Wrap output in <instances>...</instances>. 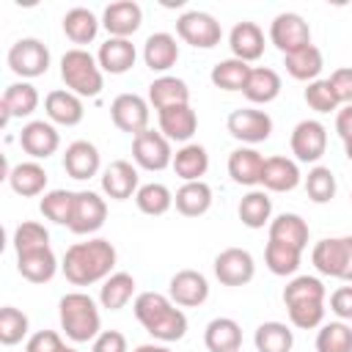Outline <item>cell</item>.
Listing matches in <instances>:
<instances>
[{
	"label": "cell",
	"instance_id": "cell-24",
	"mask_svg": "<svg viewBox=\"0 0 352 352\" xmlns=\"http://www.w3.org/2000/svg\"><path fill=\"white\" fill-rule=\"evenodd\" d=\"M157 116H160V132L168 140L187 143L198 129V116H195V110L190 104H176V107L160 110Z\"/></svg>",
	"mask_w": 352,
	"mask_h": 352
},
{
	"label": "cell",
	"instance_id": "cell-34",
	"mask_svg": "<svg viewBox=\"0 0 352 352\" xmlns=\"http://www.w3.org/2000/svg\"><path fill=\"white\" fill-rule=\"evenodd\" d=\"M173 170L184 182H201V176L209 170V154L198 143H184L173 154Z\"/></svg>",
	"mask_w": 352,
	"mask_h": 352
},
{
	"label": "cell",
	"instance_id": "cell-42",
	"mask_svg": "<svg viewBox=\"0 0 352 352\" xmlns=\"http://www.w3.org/2000/svg\"><path fill=\"white\" fill-rule=\"evenodd\" d=\"M135 204H138V209L143 214L160 217V214H165L173 206V192L165 184H160V182H148V184H143L135 192Z\"/></svg>",
	"mask_w": 352,
	"mask_h": 352
},
{
	"label": "cell",
	"instance_id": "cell-2",
	"mask_svg": "<svg viewBox=\"0 0 352 352\" xmlns=\"http://www.w3.org/2000/svg\"><path fill=\"white\" fill-rule=\"evenodd\" d=\"M135 316L138 322L146 327L148 336H154L157 341H179L187 333V316L182 308L173 305L170 297L160 294V292H143L135 297Z\"/></svg>",
	"mask_w": 352,
	"mask_h": 352
},
{
	"label": "cell",
	"instance_id": "cell-13",
	"mask_svg": "<svg viewBox=\"0 0 352 352\" xmlns=\"http://www.w3.org/2000/svg\"><path fill=\"white\" fill-rule=\"evenodd\" d=\"M168 297L173 300V305L198 308L209 297V283L198 270H179L168 283Z\"/></svg>",
	"mask_w": 352,
	"mask_h": 352
},
{
	"label": "cell",
	"instance_id": "cell-51",
	"mask_svg": "<svg viewBox=\"0 0 352 352\" xmlns=\"http://www.w3.org/2000/svg\"><path fill=\"white\" fill-rule=\"evenodd\" d=\"M305 102L316 113H330V110H336L341 104L338 96H336V91H333V85H330V80H314V82H308Z\"/></svg>",
	"mask_w": 352,
	"mask_h": 352
},
{
	"label": "cell",
	"instance_id": "cell-58",
	"mask_svg": "<svg viewBox=\"0 0 352 352\" xmlns=\"http://www.w3.org/2000/svg\"><path fill=\"white\" fill-rule=\"evenodd\" d=\"M135 352H170V349L162 346V344H140Z\"/></svg>",
	"mask_w": 352,
	"mask_h": 352
},
{
	"label": "cell",
	"instance_id": "cell-60",
	"mask_svg": "<svg viewBox=\"0 0 352 352\" xmlns=\"http://www.w3.org/2000/svg\"><path fill=\"white\" fill-rule=\"evenodd\" d=\"M60 352H77V349H72V346H63V349H60Z\"/></svg>",
	"mask_w": 352,
	"mask_h": 352
},
{
	"label": "cell",
	"instance_id": "cell-43",
	"mask_svg": "<svg viewBox=\"0 0 352 352\" xmlns=\"http://www.w3.org/2000/svg\"><path fill=\"white\" fill-rule=\"evenodd\" d=\"M74 195L77 192H72V190H50V192H44L38 209L47 220H52L58 226H69L72 214H74Z\"/></svg>",
	"mask_w": 352,
	"mask_h": 352
},
{
	"label": "cell",
	"instance_id": "cell-18",
	"mask_svg": "<svg viewBox=\"0 0 352 352\" xmlns=\"http://www.w3.org/2000/svg\"><path fill=\"white\" fill-rule=\"evenodd\" d=\"M311 261L314 267L327 275V278H341L344 280V270H346V236H330V239H319L311 250Z\"/></svg>",
	"mask_w": 352,
	"mask_h": 352
},
{
	"label": "cell",
	"instance_id": "cell-33",
	"mask_svg": "<svg viewBox=\"0 0 352 352\" xmlns=\"http://www.w3.org/2000/svg\"><path fill=\"white\" fill-rule=\"evenodd\" d=\"M16 270L30 283H47L58 272V258H55V253L50 248L33 250V253H22V256H16Z\"/></svg>",
	"mask_w": 352,
	"mask_h": 352
},
{
	"label": "cell",
	"instance_id": "cell-56",
	"mask_svg": "<svg viewBox=\"0 0 352 352\" xmlns=\"http://www.w3.org/2000/svg\"><path fill=\"white\" fill-rule=\"evenodd\" d=\"M336 132H338L341 140L352 138V104H344L338 110V116H336Z\"/></svg>",
	"mask_w": 352,
	"mask_h": 352
},
{
	"label": "cell",
	"instance_id": "cell-10",
	"mask_svg": "<svg viewBox=\"0 0 352 352\" xmlns=\"http://www.w3.org/2000/svg\"><path fill=\"white\" fill-rule=\"evenodd\" d=\"M110 118L121 132L135 138L148 129V102L138 94H118L110 104Z\"/></svg>",
	"mask_w": 352,
	"mask_h": 352
},
{
	"label": "cell",
	"instance_id": "cell-20",
	"mask_svg": "<svg viewBox=\"0 0 352 352\" xmlns=\"http://www.w3.org/2000/svg\"><path fill=\"white\" fill-rule=\"evenodd\" d=\"M228 47L236 60H258L264 55V33L256 22H236L228 33Z\"/></svg>",
	"mask_w": 352,
	"mask_h": 352
},
{
	"label": "cell",
	"instance_id": "cell-1",
	"mask_svg": "<svg viewBox=\"0 0 352 352\" xmlns=\"http://www.w3.org/2000/svg\"><path fill=\"white\" fill-rule=\"evenodd\" d=\"M116 267V248L110 239H88V242H74L63 253V275L74 286H91L96 280H107Z\"/></svg>",
	"mask_w": 352,
	"mask_h": 352
},
{
	"label": "cell",
	"instance_id": "cell-14",
	"mask_svg": "<svg viewBox=\"0 0 352 352\" xmlns=\"http://www.w3.org/2000/svg\"><path fill=\"white\" fill-rule=\"evenodd\" d=\"M104 217H107L104 198H99L91 190H80L74 195V214H72V223H69V228L74 234H94V231H99L104 226Z\"/></svg>",
	"mask_w": 352,
	"mask_h": 352
},
{
	"label": "cell",
	"instance_id": "cell-21",
	"mask_svg": "<svg viewBox=\"0 0 352 352\" xmlns=\"http://www.w3.org/2000/svg\"><path fill=\"white\" fill-rule=\"evenodd\" d=\"M135 58H138L135 44L129 38H113V36L104 44H99V52H96L99 69L107 74H126L135 66Z\"/></svg>",
	"mask_w": 352,
	"mask_h": 352
},
{
	"label": "cell",
	"instance_id": "cell-37",
	"mask_svg": "<svg viewBox=\"0 0 352 352\" xmlns=\"http://www.w3.org/2000/svg\"><path fill=\"white\" fill-rule=\"evenodd\" d=\"M99 25H102V22L94 16V11H88V8H82V6L69 8V11L63 14V33H66L74 44H88V41H94L96 33H99Z\"/></svg>",
	"mask_w": 352,
	"mask_h": 352
},
{
	"label": "cell",
	"instance_id": "cell-29",
	"mask_svg": "<svg viewBox=\"0 0 352 352\" xmlns=\"http://www.w3.org/2000/svg\"><path fill=\"white\" fill-rule=\"evenodd\" d=\"M143 60L151 72H168L179 60V44L170 33H151L143 44Z\"/></svg>",
	"mask_w": 352,
	"mask_h": 352
},
{
	"label": "cell",
	"instance_id": "cell-55",
	"mask_svg": "<svg viewBox=\"0 0 352 352\" xmlns=\"http://www.w3.org/2000/svg\"><path fill=\"white\" fill-rule=\"evenodd\" d=\"M330 311L344 322L352 319V286H341L330 294Z\"/></svg>",
	"mask_w": 352,
	"mask_h": 352
},
{
	"label": "cell",
	"instance_id": "cell-44",
	"mask_svg": "<svg viewBox=\"0 0 352 352\" xmlns=\"http://www.w3.org/2000/svg\"><path fill=\"white\" fill-rule=\"evenodd\" d=\"M300 256H302V250L283 245V242H272V239L264 248V261L272 275H294L300 267Z\"/></svg>",
	"mask_w": 352,
	"mask_h": 352
},
{
	"label": "cell",
	"instance_id": "cell-5",
	"mask_svg": "<svg viewBox=\"0 0 352 352\" xmlns=\"http://www.w3.org/2000/svg\"><path fill=\"white\" fill-rule=\"evenodd\" d=\"M176 33L184 44L195 47V50H212L220 44V22L206 14V11H187L176 19Z\"/></svg>",
	"mask_w": 352,
	"mask_h": 352
},
{
	"label": "cell",
	"instance_id": "cell-11",
	"mask_svg": "<svg viewBox=\"0 0 352 352\" xmlns=\"http://www.w3.org/2000/svg\"><path fill=\"white\" fill-rule=\"evenodd\" d=\"M231 138L242 140V143H264L272 135V118L264 110H253V107H239L228 116L226 121Z\"/></svg>",
	"mask_w": 352,
	"mask_h": 352
},
{
	"label": "cell",
	"instance_id": "cell-17",
	"mask_svg": "<svg viewBox=\"0 0 352 352\" xmlns=\"http://www.w3.org/2000/svg\"><path fill=\"white\" fill-rule=\"evenodd\" d=\"M102 190L107 198L113 201H126L132 198L140 187H138V168L126 160H116L102 170Z\"/></svg>",
	"mask_w": 352,
	"mask_h": 352
},
{
	"label": "cell",
	"instance_id": "cell-52",
	"mask_svg": "<svg viewBox=\"0 0 352 352\" xmlns=\"http://www.w3.org/2000/svg\"><path fill=\"white\" fill-rule=\"evenodd\" d=\"M66 344L60 341V336L55 330H38L28 338L25 352H60Z\"/></svg>",
	"mask_w": 352,
	"mask_h": 352
},
{
	"label": "cell",
	"instance_id": "cell-45",
	"mask_svg": "<svg viewBox=\"0 0 352 352\" xmlns=\"http://www.w3.org/2000/svg\"><path fill=\"white\" fill-rule=\"evenodd\" d=\"M44 248H50V231L41 223L25 220V223L16 226V231H14V250H16V256L33 253V250H44Z\"/></svg>",
	"mask_w": 352,
	"mask_h": 352
},
{
	"label": "cell",
	"instance_id": "cell-39",
	"mask_svg": "<svg viewBox=\"0 0 352 352\" xmlns=\"http://www.w3.org/2000/svg\"><path fill=\"white\" fill-rule=\"evenodd\" d=\"M253 344L258 352H292L294 346V333L283 322H261L256 327Z\"/></svg>",
	"mask_w": 352,
	"mask_h": 352
},
{
	"label": "cell",
	"instance_id": "cell-3",
	"mask_svg": "<svg viewBox=\"0 0 352 352\" xmlns=\"http://www.w3.org/2000/svg\"><path fill=\"white\" fill-rule=\"evenodd\" d=\"M58 316H60V330L74 344H85V341H94L99 336L102 316H99L94 297H88L85 292L63 294L58 302Z\"/></svg>",
	"mask_w": 352,
	"mask_h": 352
},
{
	"label": "cell",
	"instance_id": "cell-26",
	"mask_svg": "<svg viewBox=\"0 0 352 352\" xmlns=\"http://www.w3.org/2000/svg\"><path fill=\"white\" fill-rule=\"evenodd\" d=\"M148 104L157 113L160 110H168V107H176V104H190V88H187L184 80L170 77V74H162V77H157L148 85Z\"/></svg>",
	"mask_w": 352,
	"mask_h": 352
},
{
	"label": "cell",
	"instance_id": "cell-57",
	"mask_svg": "<svg viewBox=\"0 0 352 352\" xmlns=\"http://www.w3.org/2000/svg\"><path fill=\"white\" fill-rule=\"evenodd\" d=\"M344 280L352 283V236H346V270H344Z\"/></svg>",
	"mask_w": 352,
	"mask_h": 352
},
{
	"label": "cell",
	"instance_id": "cell-9",
	"mask_svg": "<svg viewBox=\"0 0 352 352\" xmlns=\"http://www.w3.org/2000/svg\"><path fill=\"white\" fill-rule=\"evenodd\" d=\"M214 275L223 286H245L256 275V261L245 248H226L214 258Z\"/></svg>",
	"mask_w": 352,
	"mask_h": 352
},
{
	"label": "cell",
	"instance_id": "cell-31",
	"mask_svg": "<svg viewBox=\"0 0 352 352\" xmlns=\"http://www.w3.org/2000/svg\"><path fill=\"white\" fill-rule=\"evenodd\" d=\"M308 234H311L308 223L294 212H283L275 220H270V239L272 242H283V245H292L297 250H305Z\"/></svg>",
	"mask_w": 352,
	"mask_h": 352
},
{
	"label": "cell",
	"instance_id": "cell-46",
	"mask_svg": "<svg viewBox=\"0 0 352 352\" xmlns=\"http://www.w3.org/2000/svg\"><path fill=\"white\" fill-rule=\"evenodd\" d=\"M324 283L319 280V278H314V275H297V278H292L289 283H286V289H283V302L286 305H292V302H308V300H319V302H324Z\"/></svg>",
	"mask_w": 352,
	"mask_h": 352
},
{
	"label": "cell",
	"instance_id": "cell-15",
	"mask_svg": "<svg viewBox=\"0 0 352 352\" xmlns=\"http://www.w3.org/2000/svg\"><path fill=\"white\" fill-rule=\"evenodd\" d=\"M19 146L25 154H30L33 160H47L50 154L58 151L60 146V135L50 121H30L22 126L19 132Z\"/></svg>",
	"mask_w": 352,
	"mask_h": 352
},
{
	"label": "cell",
	"instance_id": "cell-30",
	"mask_svg": "<svg viewBox=\"0 0 352 352\" xmlns=\"http://www.w3.org/2000/svg\"><path fill=\"white\" fill-rule=\"evenodd\" d=\"M173 204H176L179 214H184V217H201L212 206V187L204 179L201 182H184L176 190Z\"/></svg>",
	"mask_w": 352,
	"mask_h": 352
},
{
	"label": "cell",
	"instance_id": "cell-32",
	"mask_svg": "<svg viewBox=\"0 0 352 352\" xmlns=\"http://www.w3.org/2000/svg\"><path fill=\"white\" fill-rule=\"evenodd\" d=\"M8 184H11V190H14L16 195H22V198L41 195L44 187H47V170H44L36 160H30V162H19V165L11 168V173H8Z\"/></svg>",
	"mask_w": 352,
	"mask_h": 352
},
{
	"label": "cell",
	"instance_id": "cell-23",
	"mask_svg": "<svg viewBox=\"0 0 352 352\" xmlns=\"http://www.w3.org/2000/svg\"><path fill=\"white\" fill-rule=\"evenodd\" d=\"M44 110H47V118L60 126H77L85 116L82 99L72 91H50L44 99Z\"/></svg>",
	"mask_w": 352,
	"mask_h": 352
},
{
	"label": "cell",
	"instance_id": "cell-25",
	"mask_svg": "<svg viewBox=\"0 0 352 352\" xmlns=\"http://www.w3.org/2000/svg\"><path fill=\"white\" fill-rule=\"evenodd\" d=\"M261 184L270 192H289L300 184V168L289 157H267L261 170Z\"/></svg>",
	"mask_w": 352,
	"mask_h": 352
},
{
	"label": "cell",
	"instance_id": "cell-47",
	"mask_svg": "<svg viewBox=\"0 0 352 352\" xmlns=\"http://www.w3.org/2000/svg\"><path fill=\"white\" fill-rule=\"evenodd\" d=\"M316 352H352V327L346 322H327L316 336Z\"/></svg>",
	"mask_w": 352,
	"mask_h": 352
},
{
	"label": "cell",
	"instance_id": "cell-53",
	"mask_svg": "<svg viewBox=\"0 0 352 352\" xmlns=\"http://www.w3.org/2000/svg\"><path fill=\"white\" fill-rule=\"evenodd\" d=\"M327 80H330V85H333L338 102H341V104H352V69H349V66L336 69Z\"/></svg>",
	"mask_w": 352,
	"mask_h": 352
},
{
	"label": "cell",
	"instance_id": "cell-12",
	"mask_svg": "<svg viewBox=\"0 0 352 352\" xmlns=\"http://www.w3.org/2000/svg\"><path fill=\"white\" fill-rule=\"evenodd\" d=\"M292 154L300 162H316L327 148V129L316 118H305L292 129Z\"/></svg>",
	"mask_w": 352,
	"mask_h": 352
},
{
	"label": "cell",
	"instance_id": "cell-16",
	"mask_svg": "<svg viewBox=\"0 0 352 352\" xmlns=\"http://www.w3.org/2000/svg\"><path fill=\"white\" fill-rule=\"evenodd\" d=\"M143 22V11L135 0H118L110 3L102 14V28L113 36V38H129Z\"/></svg>",
	"mask_w": 352,
	"mask_h": 352
},
{
	"label": "cell",
	"instance_id": "cell-38",
	"mask_svg": "<svg viewBox=\"0 0 352 352\" xmlns=\"http://www.w3.org/2000/svg\"><path fill=\"white\" fill-rule=\"evenodd\" d=\"M132 294H135V278L129 272H113L99 289V302L107 311H121L132 300Z\"/></svg>",
	"mask_w": 352,
	"mask_h": 352
},
{
	"label": "cell",
	"instance_id": "cell-7",
	"mask_svg": "<svg viewBox=\"0 0 352 352\" xmlns=\"http://www.w3.org/2000/svg\"><path fill=\"white\" fill-rule=\"evenodd\" d=\"M270 41L283 55H292V52H297V50H302V47L311 44V28H308V22L300 14L283 11L270 25Z\"/></svg>",
	"mask_w": 352,
	"mask_h": 352
},
{
	"label": "cell",
	"instance_id": "cell-4",
	"mask_svg": "<svg viewBox=\"0 0 352 352\" xmlns=\"http://www.w3.org/2000/svg\"><path fill=\"white\" fill-rule=\"evenodd\" d=\"M60 80L66 82V91L77 94L80 99L82 96H99V91L104 85L99 60L82 47H74V50L63 52V58H60Z\"/></svg>",
	"mask_w": 352,
	"mask_h": 352
},
{
	"label": "cell",
	"instance_id": "cell-28",
	"mask_svg": "<svg viewBox=\"0 0 352 352\" xmlns=\"http://www.w3.org/2000/svg\"><path fill=\"white\" fill-rule=\"evenodd\" d=\"M204 344L209 352H239L242 346V327L231 316H217L204 330Z\"/></svg>",
	"mask_w": 352,
	"mask_h": 352
},
{
	"label": "cell",
	"instance_id": "cell-41",
	"mask_svg": "<svg viewBox=\"0 0 352 352\" xmlns=\"http://www.w3.org/2000/svg\"><path fill=\"white\" fill-rule=\"evenodd\" d=\"M250 69L245 60H236V58H226L220 63L212 66V82L223 91H245L248 85V77H250Z\"/></svg>",
	"mask_w": 352,
	"mask_h": 352
},
{
	"label": "cell",
	"instance_id": "cell-50",
	"mask_svg": "<svg viewBox=\"0 0 352 352\" xmlns=\"http://www.w3.org/2000/svg\"><path fill=\"white\" fill-rule=\"evenodd\" d=\"M286 311H289L292 324L300 327V330H314V327H319L322 319H324V302H319V300L292 302V305H286Z\"/></svg>",
	"mask_w": 352,
	"mask_h": 352
},
{
	"label": "cell",
	"instance_id": "cell-48",
	"mask_svg": "<svg viewBox=\"0 0 352 352\" xmlns=\"http://www.w3.org/2000/svg\"><path fill=\"white\" fill-rule=\"evenodd\" d=\"M305 192H308V198L314 204L333 201V195H336V176H333V170L324 168V165L311 168L308 176H305Z\"/></svg>",
	"mask_w": 352,
	"mask_h": 352
},
{
	"label": "cell",
	"instance_id": "cell-36",
	"mask_svg": "<svg viewBox=\"0 0 352 352\" xmlns=\"http://www.w3.org/2000/svg\"><path fill=\"white\" fill-rule=\"evenodd\" d=\"M242 94L256 104H267V102L278 99V94H280V74L270 66H256V69H250V77H248V85Z\"/></svg>",
	"mask_w": 352,
	"mask_h": 352
},
{
	"label": "cell",
	"instance_id": "cell-22",
	"mask_svg": "<svg viewBox=\"0 0 352 352\" xmlns=\"http://www.w3.org/2000/svg\"><path fill=\"white\" fill-rule=\"evenodd\" d=\"M38 107V91L30 82H11L3 91L0 99V113H3V126L11 118H25Z\"/></svg>",
	"mask_w": 352,
	"mask_h": 352
},
{
	"label": "cell",
	"instance_id": "cell-6",
	"mask_svg": "<svg viewBox=\"0 0 352 352\" xmlns=\"http://www.w3.org/2000/svg\"><path fill=\"white\" fill-rule=\"evenodd\" d=\"M8 69L16 77H41L50 69V50L38 38H19L8 50Z\"/></svg>",
	"mask_w": 352,
	"mask_h": 352
},
{
	"label": "cell",
	"instance_id": "cell-8",
	"mask_svg": "<svg viewBox=\"0 0 352 352\" xmlns=\"http://www.w3.org/2000/svg\"><path fill=\"white\" fill-rule=\"evenodd\" d=\"M132 157L146 170H165L168 165H173L170 140L154 129H146V132L132 138Z\"/></svg>",
	"mask_w": 352,
	"mask_h": 352
},
{
	"label": "cell",
	"instance_id": "cell-59",
	"mask_svg": "<svg viewBox=\"0 0 352 352\" xmlns=\"http://www.w3.org/2000/svg\"><path fill=\"white\" fill-rule=\"evenodd\" d=\"M344 151H346V160L352 162V138H346V140H344Z\"/></svg>",
	"mask_w": 352,
	"mask_h": 352
},
{
	"label": "cell",
	"instance_id": "cell-54",
	"mask_svg": "<svg viewBox=\"0 0 352 352\" xmlns=\"http://www.w3.org/2000/svg\"><path fill=\"white\" fill-rule=\"evenodd\" d=\"M91 352H126V338L118 330H102L94 338Z\"/></svg>",
	"mask_w": 352,
	"mask_h": 352
},
{
	"label": "cell",
	"instance_id": "cell-49",
	"mask_svg": "<svg viewBox=\"0 0 352 352\" xmlns=\"http://www.w3.org/2000/svg\"><path fill=\"white\" fill-rule=\"evenodd\" d=\"M25 336H28V316H25L19 308L6 305V308L0 311V344L14 346V344H19Z\"/></svg>",
	"mask_w": 352,
	"mask_h": 352
},
{
	"label": "cell",
	"instance_id": "cell-40",
	"mask_svg": "<svg viewBox=\"0 0 352 352\" xmlns=\"http://www.w3.org/2000/svg\"><path fill=\"white\" fill-rule=\"evenodd\" d=\"M239 220L242 226L248 228H264L270 223V214H272V201L264 190H250L248 195H242L239 201Z\"/></svg>",
	"mask_w": 352,
	"mask_h": 352
},
{
	"label": "cell",
	"instance_id": "cell-19",
	"mask_svg": "<svg viewBox=\"0 0 352 352\" xmlns=\"http://www.w3.org/2000/svg\"><path fill=\"white\" fill-rule=\"evenodd\" d=\"M99 148L88 140H74L66 146V154H63V170L72 176V179H91L99 173Z\"/></svg>",
	"mask_w": 352,
	"mask_h": 352
},
{
	"label": "cell",
	"instance_id": "cell-35",
	"mask_svg": "<svg viewBox=\"0 0 352 352\" xmlns=\"http://www.w3.org/2000/svg\"><path fill=\"white\" fill-rule=\"evenodd\" d=\"M283 66L286 72L294 77V80H305V82H314L319 80V72L324 66V58H322V50L308 44L292 55H283Z\"/></svg>",
	"mask_w": 352,
	"mask_h": 352
},
{
	"label": "cell",
	"instance_id": "cell-27",
	"mask_svg": "<svg viewBox=\"0 0 352 352\" xmlns=\"http://www.w3.org/2000/svg\"><path fill=\"white\" fill-rule=\"evenodd\" d=\"M261 170H264V157L256 148H234L228 154V176L236 184L245 187H256L261 184Z\"/></svg>",
	"mask_w": 352,
	"mask_h": 352
}]
</instances>
